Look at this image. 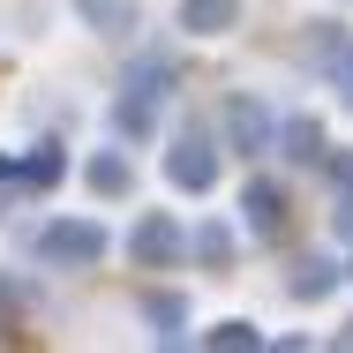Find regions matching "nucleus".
Returning a JSON list of instances; mask_svg holds the SVG:
<instances>
[{
  "mask_svg": "<svg viewBox=\"0 0 353 353\" xmlns=\"http://www.w3.org/2000/svg\"><path fill=\"white\" fill-rule=\"evenodd\" d=\"M173 90V61H136L128 83H121V105H113V121H121V136H150V121H158V98Z\"/></svg>",
  "mask_w": 353,
  "mask_h": 353,
  "instance_id": "nucleus-1",
  "label": "nucleus"
},
{
  "mask_svg": "<svg viewBox=\"0 0 353 353\" xmlns=\"http://www.w3.org/2000/svg\"><path fill=\"white\" fill-rule=\"evenodd\" d=\"M98 256H105V225H90V218H53L38 233V263H53V271H83Z\"/></svg>",
  "mask_w": 353,
  "mask_h": 353,
  "instance_id": "nucleus-2",
  "label": "nucleus"
},
{
  "mask_svg": "<svg viewBox=\"0 0 353 353\" xmlns=\"http://www.w3.org/2000/svg\"><path fill=\"white\" fill-rule=\"evenodd\" d=\"M165 181L173 188H188V196H203L218 181V150H211V136H181L173 150H165Z\"/></svg>",
  "mask_w": 353,
  "mask_h": 353,
  "instance_id": "nucleus-3",
  "label": "nucleus"
},
{
  "mask_svg": "<svg viewBox=\"0 0 353 353\" xmlns=\"http://www.w3.org/2000/svg\"><path fill=\"white\" fill-rule=\"evenodd\" d=\"M128 256L158 271V263H173V256H188V233H181V225H173L165 211H143V218H136V233H128Z\"/></svg>",
  "mask_w": 353,
  "mask_h": 353,
  "instance_id": "nucleus-4",
  "label": "nucleus"
},
{
  "mask_svg": "<svg viewBox=\"0 0 353 353\" xmlns=\"http://www.w3.org/2000/svg\"><path fill=\"white\" fill-rule=\"evenodd\" d=\"M225 136H233V150H271L279 121H271L263 98H233V105H225Z\"/></svg>",
  "mask_w": 353,
  "mask_h": 353,
  "instance_id": "nucleus-5",
  "label": "nucleus"
},
{
  "mask_svg": "<svg viewBox=\"0 0 353 353\" xmlns=\"http://www.w3.org/2000/svg\"><path fill=\"white\" fill-rule=\"evenodd\" d=\"M241 23V0H181V30H196V38H225Z\"/></svg>",
  "mask_w": 353,
  "mask_h": 353,
  "instance_id": "nucleus-6",
  "label": "nucleus"
},
{
  "mask_svg": "<svg viewBox=\"0 0 353 353\" xmlns=\"http://www.w3.org/2000/svg\"><path fill=\"white\" fill-rule=\"evenodd\" d=\"M241 211H248V233H279V225H285V196L271 188V181H248Z\"/></svg>",
  "mask_w": 353,
  "mask_h": 353,
  "instance_id": "nucleus-7",
  "label": "nucleus"
},
{
  "mask_svg": "<svg viewBox=\"0 0 353 353\" xmlns=\"http://www.w3.org/2000/svg\"><path fill=\"white\" fill-rule=\"evenodd\" d=\"M143 316L158 323V339H165V346H181V339H188V301H181V293H150V301H143Z\"/></svg>",
  "mask_w": 353,
  "mask_h": 353,
  "instance_id": "nucleus-8",
  "label": "nucleus"
},
{
  "mask_svg": "<svg viewBox=\"0 0 353 353\" xmlns=\"http://www.w3.org/2000/svg\"><path fill=\"white\" fill-rule=\"evenodd\" d=\"M308 61H316V68H339V75H346V68H353L346 30H339V23H308Z\"/></svg>",
  "mask_w": 353,
  "mask_h": 353,
  "instance_id": "nucleus-9",
  "label": "nucleus"
},
{
  "mask_svg": "<svg viewBox=\"0 0 353 353\" xmlns=\"http://www.w3.org/2000/svg\"><path fill=\"white\" fill-rule=\"evenodd\" d=\"M90 188H98V196H128V188H136V165H128L121 150H98V158H90Z\"/></svg>",
  "mask_w": 353,
  "mask_h": 353,
  "instance_id": "nucleus-10",
  "label": "nucleus"
},
{
  "mask_svg": "<svg viewBox=\"0 0 353 353\" xmlns=\"http://www.w3.org/2000/svg\"><path fill=\"white\" fill-rule=\"evenodd\" d=\"M331 285H339V263H331V256H308V263H293V293H301V301H323Z\"/></svg>",
  "mask_w": 353,
  "mask_h": 353,
  "instance_id": "nucleus-11",
  "label": "nucleus"
},
{
  "mask_svg": "<svg viewBox=\"0 0 353 353\" xmlns=\"http://www.w3.org/2000/svg\"><path fill=\"white\" fill-rule=\"evenodd\" d=\"M188 256H196V263H225V256H233V233H225V225H218V218H203V225H196V233H188Z\"/></svg>",
  "mask_w": 353,
  "mask_h": 353,
  "instance_id": "nucleus-12",
  "label": "nucleus"
},
{
  "mask_svg": "<svg viewBox=\"0 0 353 353\" xmlns=\"http://www.w3.org/2000/svg\"><path fill=\"white\" fill-rule=\"evenodd\" d=\"M279 143H285V158H293V165L323 158V128H316V121H285V128H279Z\"/></svg>",
  "mask_w": 353,
  "mask_h": 353,
  "instance_id": "nucleus-13",
  "label": "nucleus"
},
{
  "mask_svg": "<svg viewBox=\"0 0 353 353\" xmlns=\"http://www.w3.org/2000/svg\"><path fill=\"white\" fill-rule=\"evenodd\" d=\"M83 15L98 30H136V0H83Z\"/></svg>",
  "mask_w": 353,
  "mask_h": 353,
  "instance_id": "nucleus-14",
  "label": "nucleus"
},
{
  "mask_svg": "<svg viewBox=\"0 0 353 353\" xmlns=\"http://www.w3.org/2000/svg\"><path fill=\"white\" fill-rule=\"evenodd\" d=\"M211 346H218V353H256V346H263V331L233 316V323H218V331H211Z\"/></svg>",
  "mask_w": 353,
  "mask_h": 353,
  "instance_id": "nucleus-15",
  "label": "nucleus"
},
{
  "mask_svg": "<svg viewBox=\"0 0 353 353\" xmlns=\"http://www.w3.org/2000/svg\"><path fill=\"white\" fill-rule=\"evenodd\" d=\"M53 173H61V150H38V158H30V165H23V181H30V188H46V181H53Z\"/></svg>",
  "mask_w": 353,
  "mask_h": 353,
  "instance_id": "nucleus-16",
  "label": "nucleus"
},
{
  "mask_svg": "<svg viewBox=\"0 0 353 353\" xmlns=\"http://www.w3.org/2000/svg\"><path fill=\"white\" fill-rule=\"evenodd\" d=\"M346 105H353V68H346Z\"/></svg>",
  "mask_w": 353,
  "mask_h": 353,
  "instance_id": "nucleus-17",
  "label": "nucleus"
}]
</instances>
